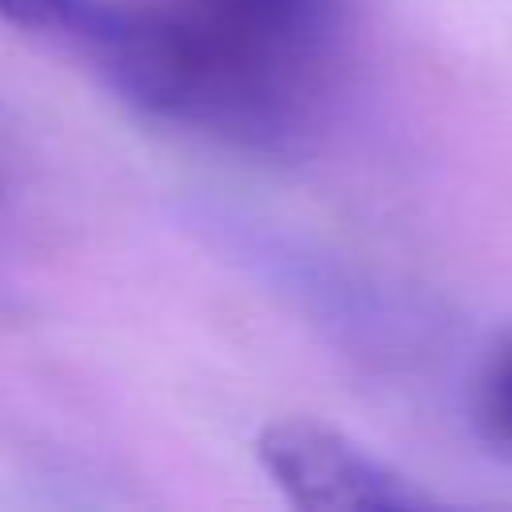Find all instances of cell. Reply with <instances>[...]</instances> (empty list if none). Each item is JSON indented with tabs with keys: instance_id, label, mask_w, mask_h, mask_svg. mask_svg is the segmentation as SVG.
<instances>
[{
	"instance_id": "6da1fadb",
	"label": "cell",
	"mask_w": 512,
	"mask_h": 512,
	"mask_svg": "<svg viewBox=\"0 0 512 512\" xmlns=\"http://www.w3.org/2000/svg\"><path fill=\"white\" fill-rule=\"evenodd\" d=\"M336 0H128L84 40L144 116L244 148H280L312 116Z\"/></svg>"
},
{
	"instance_id": "7a4b0ae2",
	"label": "cell",
	"mask_w": 512,
	"mask_h": 512,
	"mask_svg": "<svg viewBox=\"0 0 512 512\" xmlns=\"http://www.w3.org/2000/svg\"><path fill=\"white\" fill-rule=\"evenodd\" d=\"M256 464L292 508H436V492L320 420H272L252 440Z\"/></svg>"
},
{
	"instance_id": "3957f363",
	"label": "cell",
	"mask_w": 512,
	"mask_h": 512,
	"mask_svg": "<svg viewBox=\"0 0 512 512\" xmlns=\"http://www.w3.org/2000/svg\"><path fill=\"white\" fill-rule=\"evenodd\" d=\"M104 12V0H0V16L24 32L60 36L84 48L96 20Z\"/></svg>"
}]
</instances>
